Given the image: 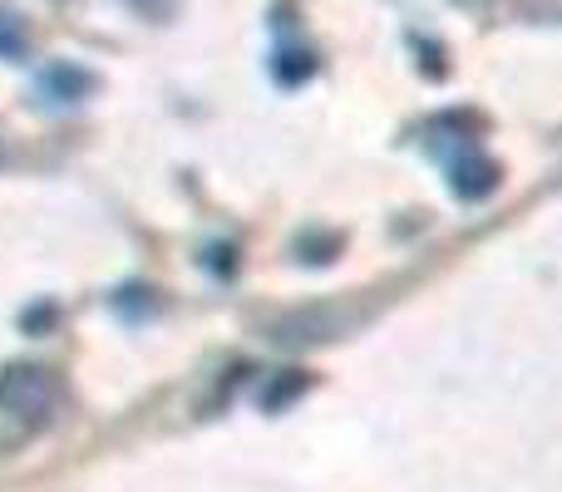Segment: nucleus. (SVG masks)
Wrapping results in <instances>:
<instances>
[{"label": "nucleus", "instance_id": "nucleus-2", "mask_svg": "<svg viewBox=\"0 0 562 492\" xmlns=\"http://www.w3.org/2000/svg\"><path fill=\"white\" fill-rule=\"evenodd\" d=\"M45 89L49 94H59V104H75V99L89 89V79L75 75V69H55V75H45Z\"/></svg>", "mask_w": 562, "mask_h": 492}, {"label": "nucleus", "instance_id": "nucleus-1", "mask_svg": "<svg viewBox=\"0 0 562 492\" xmlns=\"http://www.w3.org/2000/svg\"><path fill=\"white\" fill-rule=\"evenodd\" d=\"M55 399V379L40 365H15L0 375V409L5 414H40Z\"/></svg>", "mask_w": 562, "mask_h": 492}]
</instances>
